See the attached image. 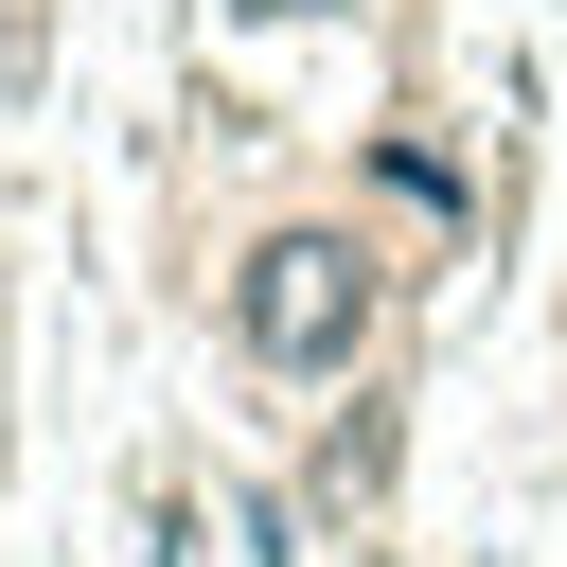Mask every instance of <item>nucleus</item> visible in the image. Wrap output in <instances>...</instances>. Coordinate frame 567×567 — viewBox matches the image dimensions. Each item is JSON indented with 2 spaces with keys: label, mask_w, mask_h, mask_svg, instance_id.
<instances>
[{
  "label": "nucleus",
  "mask_w": 567,
  "mask_h": 567,
  "mask_svg": "<svg viewBox=\"0 0 567 567\" xmlns=\"http://www.w3.org/2000/svg\"><path fill=\"white\" fill-rule=\"evenodd\" d=\"M230 319H248L266 372H337V354L372 337V248H354V230H284V248H248Z\"/></svg>",
  "instance_id": "nucleus-1"
},
{
  "label": "nucleus",
  "mask_w": 567,
  "mask_h": 567,
  "mask_svg": "<svg viewBox=\"0 0 567 567\" xmlns=\"http://www.w3.org/2000/svg\"><path fill=\"white\" fill-rule=\"evenodd\" d=\"M248 18H319V0H248Z\"/></svg>",
  "instance_id": "nucleus-2"
}]
</instances>
